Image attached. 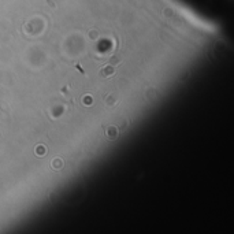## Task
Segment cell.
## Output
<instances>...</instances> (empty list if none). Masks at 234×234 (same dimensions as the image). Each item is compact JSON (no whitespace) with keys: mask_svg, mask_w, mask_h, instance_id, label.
Instances as JSON below:
<instances>
[{"mask_svg":"<svg viewBox=\"0 0 234 234\" xmlns=\"http://www.w3.org/2000/svg\"><path fill=\"white\" fill-rule=\"evenodd\" d=\"M114 73H115L114 66L112 64H108V66H105V67L100 71V75L103 77V78H107V77H110V75H114Z\"/></svg>","mask_w":234,"mask_h":234,"instance_id":"1","label":"cell"},{"mask_svg":"<svg viewBox=\"0 0 234 234\" xmlns=\"http://www.w3.org/2000/svg\"><path fill=\"white\" fill-rule=\"evenodd\" d=\"M62 166H63L62 160H60V159H55V160H54V167H55V168H60Z\"/></svg>","mask_w":234,"mask_h":234,"instance_id":"3","label":"cell"},{"mask_svg":"<svg viewBox=\"0 0 234 234\" xmlns=\"http://www.w3.org/2000/svg\"><path fill=\"white\" fill-rule=\"evenodd\" d=\"M107 136H108V138H111V140L115 138V137L118 136V130L115 129V127H112V126L108 127L107 129Z\"/></svg>","mask_w":234,"mask_h":234,"instance_id":"2","label":"cell"}]
</instances>
